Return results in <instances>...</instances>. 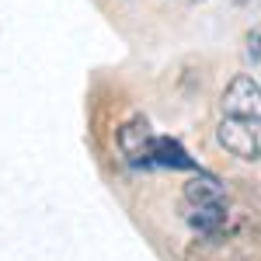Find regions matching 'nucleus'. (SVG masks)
Instances as JSON below:
<instances>
[{
	"label": "nucleus",
	"instance_id": "obj_1",
	"mask_svg": "<svg viewBox=\"0 0 261 261\" xmlns=\"http://www.w3.org/2000/svg\"><path fill=\"white\" fill-rule=\"evenodd\" d=\"M216 143L237 161H261V84L237 73L220 94Z\"/></svg>",
	"mask_w": 261,
	"mask_h": 261
},
{
	"label": "nucleus",
	"instance_id": "obj_2",
	"mask_svg": "<svg viewBox=\"0 0 261 261\" xmlns=\"http://www.w3.org/2000/svg\"><path fill=\"white\" fill-rule=\"evenodd\" d=\"M153 133H150V125H146V119H133V122H125L119 129V146H122V153L129 157V164H153Z\"/></svg>",
	"mask_w": 261,
	"mask_h": 261
},
{
	"label": "nucleus",
	"instance_id": "obj_3",
	"mask_svg": "<svg viewBox=\"0 0 261 261\" xmlns=\"http://www.w3.org/2000/svg\"><path fill=\"white\" fill-rule=\"evenodd\" d=\"M185 199H188V205H220V202H226V195H223V185L213 174L199 171L185 185Z\"/></svg>",
	"mask_w": 261,
	"mask_h": 261
},
{
	"label": "nucleus",
	"instance_id": "obj_4",
	"mask_svg": "<svg viewBox=\"0 0 261 261\" xmlns=\"http://www.w3.org/2000/svg\"><path fill=\"white\" fill-rule=\"evenodd\" d=\"M153 164L157 167H178V171H192L195 167V161L174 140H167V136H157L153 140Z\"/></svg>",
	"mask_w": 261,
	"mask_h": 261
},
{
	"label": "nucleus",
	"instance_id": "obj_5",
	"mask_svg": "<svg viewBox=\"0 0 261 261\" xmlns=\"http://www.w3.org/2000/svg\"><path fill=\"white\" fill-rule=\"evenodd\" d=\"M188 220L202 233H216L223 223H226V202H220V205H192V216Z\"/></svg>",
	"mask_w": 261,
	"mask_h": 261
},
{
	"label": "nucleus",
	"instance_id": "obj_6",
	"mask_svg": "<svg viewBox=\"0 0 261 261\" xmlns=\"http://www.w3.org/2000/svg\"><path fill=\"white\" fill-rule=\"evenodd\" d=\"M247 53H251L254 60H261V32L258 35H247Z\"/></svg>",
	"mask_w": 261,
	"mask_h": 261
},
{
	"label": "nucleus",
	"instance_id": "obj_7",
	"mask_svg": "<svg viewBox=\"0 0 261 261\" xmlns=\"http://www.w3.org/2000/svg\"><path fill=\"white\" fill-rule=\"evenodd\" d=\"M233 4H251V0H233Z\"/></svg>",
	"mask_w": 261,
	"mask_h": 261
}]
</instances>
